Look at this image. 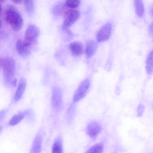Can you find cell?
<instances>
[{"mask_svg":"<svg viewBox=\"0 0 153 153\" xmlns=\"http://www.w3.org/2000/svg\"><path fill=\"white\" fill-rule=\"evenodd\" d=\"M4 19L15 31H18L22 28L23 24V19L16 8L10 5L6 8L4 14Z\"/></svg>","mask_w":153,"mask_h":153,"instance_id":"cell-1","label":"cell"},{"mask_svg":"<svg viewBox=\"0 0 153 153\" xmlns=\"http://www.w3.org/2000/svg\"><path fill=\"white\" fill-rule=\"evenodd\" d=\"M0 62L4 81L6 83H9L12 80L15 73V60L10 56H7L4 58L0 57Z\"/></svg>","mask_w":153,"mask_h":153,"instance_id":"cell-2","label":"cell"},{"mask_svg":"<svg viewBox=\"0 0 153 153\" xmlns=\"http://www.w3.org/2000/svg\"><path fill=\"white\" fill-rule=\"evenodd\" d=\"M39 34L38 27L35 25H30L26 29L23 41L27 46L31 48L37 42Z\"/></svg>","mask_w":153,"mask_h":153,"instance_id":"cell-3","label":"cell"},{"mask_svg":"<svg viewBox=\"0 0 153 153\" xmlns=\"http://www.w3.org/2000/svg\"><path fill=\"white\" fill-rule=\"evenodd\" d=\"M64 15L62 28L63 30H66L78 19L80 13L78 10H76L70 9L68 10Z\"/></svg>","mask_w":153,"mask_h":153,"instance_id":"cell-4","label":"cell"},{"mask_svg":"<svg viewBox=\"0 0 153 153\" xmlns=\"http://www.w3.org/2000/svg\"><path fill=\"white\" fill-rule=\"evenodd\" d=\"M51 105L53 109L58 111L62 105V94L61 90L57 87L53 88L51 98Z\"/></svg>","mask_w":153,"mask_h":153,"instance_id":"cell-5","label":"cell"},{"mask_svg":"<svg viewBox=\"0 0 153 153\" xmlns=\"http://www.w3.org/2000/svg\"><path fill=\"white\" fill-rule=\"evenodd\" d=\"M90 84V81L88 79L84 80L81 83L74 95V102H77L84 97L89 87Z\"/></svg>","mask_w":153,"mask_h":153,"instance_id":"cell-6","label":"cell"},{"mask_svg":"<svg viewBox=\"0 0 153 153\" xmlns=\"http://www.w3.org/2000/svg\"><path fill=\"white\" fill-rule=\"evenodd\" d=\"M112 30L111 24L107 23L104 25L98 32L96 39L99 42H102L107 40L110 37Z\"/></svg>","mask_w":153,"mask_h":153,"instance_id":"cell-7","label":"cell"},{"mask_svg":"<svg viewBox=\"0 0 153 153\" xmlns=\"http://www.w3.org/2000/svg\"><path fill=\"white\" fill-rule=\"evenodd\" d=\"M101 131V127L99 124L95 120H92L88 124L86 132L90 138L95 139Z\"/></svg>","mask_w":153,"mask_h":153,"instance_id":"cell-8","label":"cell"},{"mask_svg":"<svg viewBox=\"0 0 153 153\" xmlns=\"http://www.w3.org/2000/svg\"><path fill=\"white\" fill-rule=\"evenodd\" d=\"M16 48L17 53L21 56H27L30 53L31 48L27 46L24 41L20 39L17 41Z\"/></svg>","mask_w":153,"mask_h":153,"instance_id":"cell-9","label":"cell"},{"mask_svg":"<svg viewBox=\"0 0 153 153\" xmlns=\"http://www.w3.org/2000/svg\"><path fill=\"white\" fill-rule=\"evenodd\" d=\"M26 83V81L25 79L22 78L20 79L14 95V99L15 101H18L22 98L25 92Z\"/></svg>","mask_w":153,"mask_h":153,"instance_id":"cell-10","label":"cell"},{"mask_svg":"<svg viewBox=\"0 0 153 153\" xmlns=\"http://www.w3.org/2000/svg\"><path fill=\"white\" fill-rule=\"evenodd\" d=\"M69 48L73 55L79 56L83 53V48L82 44L78 42H74L70 44Z\"/></svg>","mask_w":153,"mask_h":153,"instance_id":"cell-11","label":"cell"},{"mask_svg":"<svg viewBox=\"0 0 153 153\" xmlns=\"http://www.w3.org/2000/svg\"><path fill=\"white\" fill-rule=\"evenodd\" d=\"M42 138L41 135L38 134L35 137L33 142L30 151L32 153L40 152L41 150Z\"/></svg>","mask_w":153,"mask_h":153,"instance_id":"cell-12","label":"cell"},{"mask_svg":"<svg viewBox=\"0 0 153 153\" xmlns=\"http://www.w3.org/2000/svg\"><path fill=\"white\" fill-rule=\"evenodd\" d=\"M97 43L93 40H90L86 44L85 52L88 58L91 57L95 53L97 48Z\"/></svg>","mask_w":153,"mask_h":153,"instance_id":"cell-13","label":"cell"},{"mask_svg":"<svg viewBox=\"0 0 153 153\" xmlns=\"http://www.w3.org/2000/svg\"><path fill=\"white\" fill-rule=\"evenodd\" d=\"M52 151L54 153H62L63 152L62 140L60 136L54 140L52 147Z\"/></svg>","mask_w":153,"mask_h":153,"instance_id":"cell-14","label":"cell"},{"mask_svg":"<svg viewBox=\"0 0 153 153\" xmlns=\"http://www.w3.org/2000/svg\"><path fill=\"white\" fill-rule=\"evenodd\" d=\"M28 112L27 111H21L14 115L10 120L9 124L11 126H14L18 124L22 120Z\"/></svg>","mask_w":153,"mask_h":153,"instance_id":"cell-15","label":"cell"},{"mask_svg":"<svg viewBox=\"0 0 153 153\" xmlns=\"http://www.w3.org/2000/svg\"><path fill=\"white\" fill-rule=\"evenodd\" d=\"M146 69L148 74L153 73V50L150 52L147 58Z\"/></svg>","mask_w":153,"mask_h":153,"instance_id":"cell-16","label":"cell"},{"mask_svg":"<svg viewBox=\"0 0 153 153\" xmlns=\"http://www.w3.org/2000/svg\"><path fill=\"white\" fill-rule=\"evenodd\" d=\"M135 12L139 16H141L144 12V7L143 0H134Z\"/></svg>","mask_w":153,"mask_h":153,"instance_id":"cell-17","label":"cell"},{"mask_svg":"<svg viewBox=\"0 0 153 153\" xmlns=\"http://www.w3.org/2000/svg\"><path fill=\"white\" fill-rule=\"evenodd\" d=\"M103 150V146L102 143H97L90 148L86 152V153H102Z\"/></svg>","mask_w":153,"mask_h":153,"instance_id":"cell-18","label":"cell"},{"mask_svg":"<svg viewBox=\"0 0 153 153\" xmlns=\"http://www.w3.org/2000/svg\"><path fill=\"white\" fill-rule=\"evenodd\" d=\"M24 7L26 11L29 14L33 12L34 8L33 0H23Z\"/></svg>","mask_w":153,"mask_h":153,"instance_id":"cell-19","label":"cell"},{"mask_svg":"<svg viewBox=\"0 0 153 153\" xmlns=\"http://www.w3.org/2000/svg\"><path fill=\"white\" fill-rule=\"evenodd\" d=\"M80 3V0H66L64 4L67 8L74 9L79 6Z\"/></svg>","mask_w":153,"mask_h":153,"instance_id":"cell-20","label":"cell"},{"mask_svg":"<svg viewBox=\"0 0 153 153\" xmlns=\"http://www.w3.org/2000/svg\"><path fill=\"white\" fill-rule=\"evenodd\" d=\"M149 31L151 36L153 39V22L152 23L149 27Z\"/></svg>","mask_w":153,"mask_h":153,"instance_id":"cell-21","label":"cell"},{"mask_svg":"<svg viewBox=\"0 0 153 153\" xmlns=\"http://www.w3.org/2000/svg\"><path fill=\"white\" fill-rule=\"evenodd\" d=\"M149 13L151 16L153 17V5H152L150 8Z\"/></svg>","mask_w":153,"mask_h":153,"instance_id":"cell-22","label":"cell"},{"mask_svg":"<svg viewBox=\"0 0 153 153\" xmlns=\"http://www.w3.org/2000/svg\"><path fill=\"white\" fill-rule=\"evenodd\" d=\"M15 4H19L21 3L22 0H11Z\"/></svg>","mask_w":153,"mask_h":153,"instance_id":"cell-23","label":"cell"},{"mask_svg":"<svg viewBox=\"0 0 153 153\" xmlns=\"http://www.w3.org/2000/svg\"><path fill=\"white\" fill-rule=\"evenodd\" d=\"M16 82L17 79H15L13 80L11 82V84L12 86L13 87L15 86L16 85Z\"/></svg>","mask_w":153,"mask_h":153,"instance_id":"cell-24","label":"cell"},{"mask_svg":"<svg viewBox=\"0 0 153 153\" xmlns=\"http://www.w3.org/2000/svg\"><path fill=\"white\" fill-rule=\"evenodd\" d=\"M0 0V2L1 3H3L4 1H6V0Z\"/></svg>","mask_w":153,"mask_h":153,"instance_id":"cell-25","label":"cell"}]
</instances>
